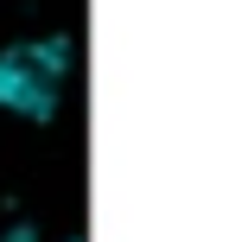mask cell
Returning a JSON list of instances; mask_svg holds the SVG:
<instances>
[{
  "label": "cell",
  "mask_w": 248,
  "mask_h": 242,
  "mask_svg": "<svg viewBox=\"0 0 248 242\" xmlns=\"http://www.w3.org/2000/svg\"><path fill=\"white\" fill-rule=\"evenodd\" d=\"M70 83V38H26L0 51V115L51 121Z\"/></svg>",
  "instance_id": "6da1fadb"
}]
</instances>
